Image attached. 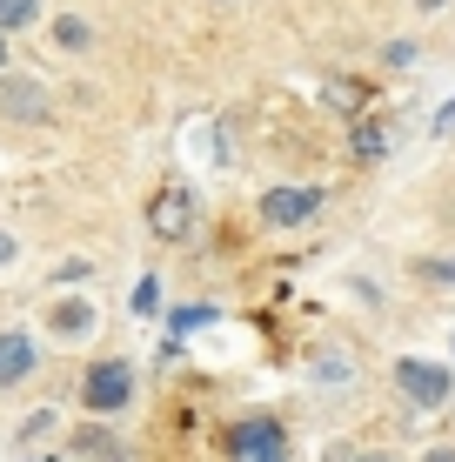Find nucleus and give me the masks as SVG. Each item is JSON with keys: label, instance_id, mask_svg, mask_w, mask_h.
<instances>
[{"label": "nucleus", "instance_id": "7ed1b4c3", "mask_svg": "<svg viewBox=\"0 0 455 462\" xmlns=\"http://www.w3.org/2000/svg\"><path fill=\"white\" fill-rule=\"evenodd\" d=\"M396 382H402V395H409L415 409H442L449 402V369H435V362H396Z\"/></svg>", "mask_w": 455, "mask_h": 462}, {"label": "nucleus", "instance_id": "a211bd4d", "mask_svg": "<svg viewBox=\"0 0 455 462\" xmlns=\"http://www.w3.org/2000/svg\"><path fill=\"white\" fill-rule=\"evenodd\" d=\"M415 7H442V0H415Z\"/></svg>", "mask_w": 455, "mask_h": 462}, {"label": "nucleus", "instance_id": "9d476101", "mask_svg": "<svg viewBox=\"0 0 455 462\" xmlns=\"http://www.w3.org/2000/svg\"><path fill=\"white\" fill-rule=\"evenodd\" d=\"M74 449H87V456H107V462H121V456H114L121 442H114V436H101V429H81V436H74Z\"/></svg>", "mask_w": 455, "mask_h": 462}, {"label": "nucleus", "instance_id": "dca6fc26", "mask_svg": "<svg viewBox=\"0 0 455 462\" xmlns=\"http://www.w3.org/2000/svg\"><path fill=\"white\" fill-rule=\"evenodd\" d=\"M429 462H455V449H435V456H429Z\"/></svg>", "mask_w": 455, "mask_h": 462}, {"label": "nucleus", "instance_id": "f03ea898", "mask_svg": "<svg viewBox=\"0 0 455 462\" xmlns=\"http://www.w3.org/2000/svg\"><path fill=\"white\" fill-rule=\"evenodd\" d=\"M128 395H134V369H128V362H94L87 382H81V402L94 409V416L128 409Z\"/></svg>", "mask_w": 455, "mask_h": 462}, {"label": "nucleus", "instance_id": "9b49d317", "mask_svg": "<svg viewBox=\"0 0 455 462\" xmlns=\"http://www.w3.org/2000/svg\"><path fill=\"white\" fill-rule=\"evenodd\" d=\"M54 34H60V47H87V21H74V14H68Z\"/></svg>", "mask_w": 455, "mask_h": 462}, {"label": "nucleus", "instance_id": "f8f14e48", "mask_svg": "<svg viewBox=\"0 0 455 462\" xmlns=\"http://www.w3.org/2000/svg\"><path fill=\"white\" fill-rule=\"evenodd\" d=\"M154 301H161V282H141V295H134V315H154Z\"/></svg>", "mask_w": 455, "mask_h": 462}, {"label": "nucleus", "instance_id": "423d86ee", "mask_svg": "<svg viewBox=\"0 0 455 462\" xmlns=\"http://www.w3.org/2000/svg\"><path fill=\"white\" fill-rule=\"evenodd\" d=\"M148 221H154V235L181 242V235H187V188H161V195H154V208H148Z\"/></svg>", "mask_w": 455, "mask_h": 462}, {"label": "nucleus", "instance_id": "20e7f679", "mask_svg": "<svg viewBox=\"0 0 455 462\" xmlns=\"http://www.w3.org/2000/svg\"><path fill=\"white\" fill-rule=\"evenodd\" d=\"M315 208H322V188H275V195H261V221H275V228H295Z\"/></svg>", "mask_w": 455, "mask_h": 462}, {"label": "nucleus", "instance_id": "6e6552de", "mask_svg": "<svg viewBox=\"0 0 455 462\" xmlns=\"http://www.w3.org/2000/svg\"><path fill=\"white\" fill-rule=\"evenodd\" d=\"M47 322H54L60 336H87V328H94V309H87V301H60V309L47 315Z\"/></svg>", "mask_w": 455, "mask_h": 462}, {"label": "nucleus", "instance_id": "0eeeda50", "mask_svg": "<svg viewBox=\"0 0 455 462\" xmlns=\"http://www.w3.org/2000/svg\"><path fill=\"white\" fill-rule=\"evenodd\" d=\"M27 369H34V342H27L21 328H7V336H0V389H7V382H21Z\"/></svg>", "mask_w": 455, "mask_h": 462}, {"label": "nucleus", "instance_id": "39448f33", "mask_svg": "<svg viewBox=\"0 0 455 462\" xmlns=\"http://www.w3.org/2000/svg\"><path fill=\"white\" fill-rule=\"evenodd\" d=\"M0 115L14 121H41L47 115V88L27 81V74H0Z\"/></svg>", "mask_w": 455, "mask_h": 462}, {"label": "nucleus", "instance_id": "4468645a", "mask_svg": "<svg viewBox=\"0 0 455 462\" xmlns=\"http://www.w3.org/2000/svg\"><path fill=\"white\" fill-rule=\"evenodd\" d=\"M422 275H429V282H455V268L449 262H422Z\"/></svg>", "mask_w": 455, "mask_h": 462}, {"label": "nucleus", "instance_id": "ddd939ff", "mask_svg": "<svg viewBox=\"0 0 455 462\" xmlns=\"http://www.w3.org/2000/svg\"><path fill=\"white\" fill-rule=\"evenodd\" d=\"M355 148H362V154H382V127H355Z\"/></svg>", "mask_w": 455, "mask_h": 462}, {"label": "nucleus", "instance_id": "f3484780", "mask_svg": "<svg viewBox=\"0 0 455 462\" xmlns=\"http://www.w3.org/2000/svg\"><path fill=\"white\" fill-rule=\"evenodd\" d=\"M0 74H7V34H0Z\"/></svg>", "mask_w": 455, "mask_h": 462}, {"label": "nucleus", "instance_id": "6ab92c4d", "mask_svg": "<svg viewBox=\"0 0 455 462\" xmlns=\"http://www.w3.org/2000/svg\"><path fill=\"white\" fill-rule=\"evenodd\" d=\"M375 462H388V456H375Z\"/></svg>", "mask_w": 455, "mask_h": 462}, {"label": "nucleus", "instance_id": "2eb2a0df", "mask_svg": "<svg viewBox=\"0 0 455 462\" xmlns=\"http://www.w3.org/2000/svg\"><path fill=\"white\" fill-rule=\"evenodd\" d=\"M14 262V235H0V268H7Z\"/></svg>", "mask_w": 455, "mask_h": 462}, {"label": "nucleus", "instance_id": "f257e3e1", "mask_svg": "<svg viewBox=\"0 0 455 462\" xmlns=\"http://www.w3.org/2000/svg\"><path fill=\"white\" fill-rule=\"evenodd\" d=\"M228 456L234 462H288V436H281V422H268V416H248V422H234Z\"/></svg>", "mask_w": 455, "mask_h": 462}, {"label": "nucleus", "instance_id": "1a4fd4ad", "mask_svg": "<svg viewBox=\"0 0 455 462\" xmlns=\"http://www.w3.org/2000/svg\"><path fill=\"white\" fill-rule=\"evenodd\" d=\"M27 21H41L34 0H0V34H7V27H27Z\"/></svg>", "mask_w": 455, "mask_h": 462}]
</instances>
